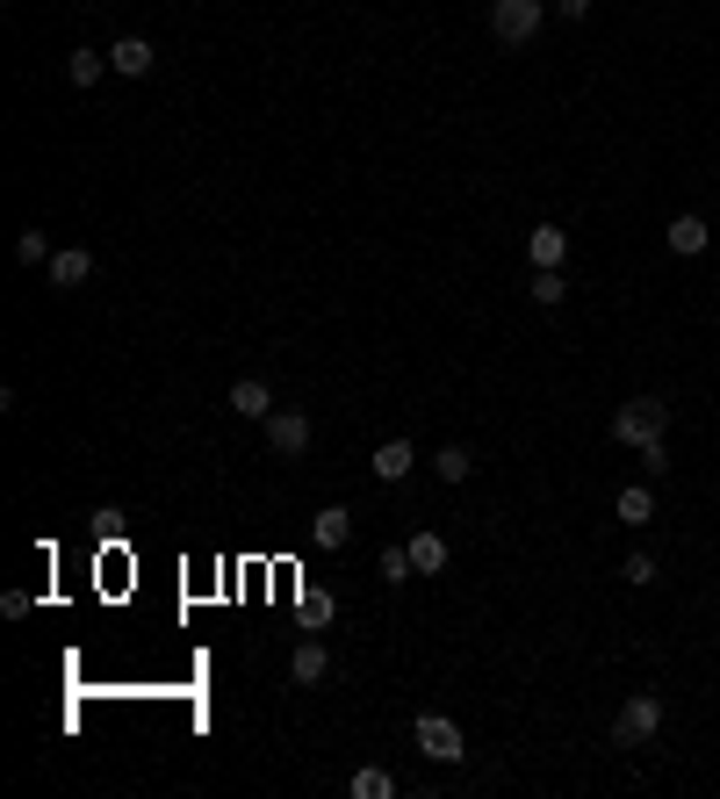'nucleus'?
Segmentation results:
<instances>
[{"label":"nucleus","mask_w":720,"mask_h":799,"mask_svg":"<svg viewBox=\"0 0 720 799\" xmlns=\"http://www.w3.org/2000/svg\"><path fill=\"white\" fill-rule=\"evenodd\" d=\"M346 792H354V799H389V792H396V778L382 771V763H361V771L346 778Z\"/></svg>","instance_id":"17"},{"label":"nucleus","mask_w":720,"mask_h":799,"mask_svg":"<svg viewBox=\"0 0 720 799\" xmlns=\"http://www.w3.org/2000/svg\"><path fill=\"white\" fill-rule=\"evenodd\" d=\"M663 433H670L663 396H634V404L612 411V440H620V447H649V440H663Z\"/></svg>","instance_id":"1"},{"label":"nucleus","mask_w":720,"mask_h":799,"mask_svg":"<svg viewBox=\"0 0 720 799\" xmlns=\"http://www.w3.org/2000/svg\"><path fill=\"white\" fill-rule=\"evenodd\" d=\"M433 475H440V483H469V475H476V454H469V447H440L433 454Z\"/></svg>","instance_id":"19"},{"label":"nucleus","mask_w":720,"mask_h":799,"mask_svg":"<svg viewBox=\"0 0 720 799\" xmlns=\"http://www.w3.org/2000/svg\"><path fill=\"white\" fill-rule=\"evenodd\" d=\"M367 468H375V483H404V475L418 468V447H411V440H382Z\"/></svg>","instance_id":"9"},{"label":"nucleus","mask_w":720,"mask_h":799,"mask_svg":"<svg viewBox=\"0 0 720 799\" xmlns=\"http://www.w3.org/2000/svg\"><path fill=\"white\" fill-rule=\"evenodd\" d=\"M354 541V512L346 504H325V512L310 519V548H346Z\"/></svg>","instance_id":"12"},{"label":"nucleus","mask_w":720,"mask_h":799,"mask_svg":"<svg viewBox=\"0 0 720 799\" xmlns=\"http://www.w3.org/2000/svg\"><path fill=\"white\" fill-rule=\"evenodd\" d=\"M267 447L282 454V461L310 454V418H303V411H274V418H267Z\"/></svg>","instance_id":"5"},{"label":"nucleus","mask_w":720,"mask_h":799,"mask_svg":"<svg viewBox=\"0 0 720 799\" xmlns=\"http://www.w3.org/2000/svg\"><path fill=\"white\" fill-rule=\"evenodd\" d=\"M663 245H670V253H678V259H699V253H707V245H713V224H707V217H670Z\"/></svg>","instance_id":"7"},{"label":"nucleus","mask_w":720,"mask_h":799,"mask_svg":"<svg viewBox=\"0 0 720 799\" xmlns=\"http://www.w3.org/2000/svg\"><path fill=\"white\" fill-rule=\"evenodd\" d=\"M109 66L122 72V80H145V72L159 66V51H151L145 37H116V43H109Z\"/></svg>","instance_id":"10"},{"label":"nucleus","mask_w":720,"mask_h":799,"mask_svg":"<svg viewBox=\"0 0 720 799\" xmlns=\"http://www.w3.org/2000/svg\"><path fill=\"white\" fill-rule=\"evenodd\" d=\"M14 259H22V267H51V238H43V230H22V238H14Z\"/></svg>","instance_id":"21"},{"label":"nucleus","mask_w":720,"mask_h":799,"mask_svg":"<svg viewBox=\"0 0 720 799\" xmlns=\"http://www.w3.org/2000/svg\"><path fill=\"white\" fill-rule=\"evenodd\" d=\"M655 519V490L649 483H620V526H649Z\"/></svg>","instance_id":"16"},{"label":"nucleus","mask_w":720,"mask_h":799,"mask_svg":"<svg viewBox=\"0 0 720 799\" xmlns=\"http://www.w3.org/2000/svg\"><path fill=\"white\" fill-rule=\"evenodd\" d=\"M101 72H116V66H109V58L95 51V43H80V51H66V80H72V87H101Z\"/></svg>","instance_id":"15"},{"label":"nucleus","mask_w":720,"mask_h":799,"mask_svg":"<svg viewBox=\"0 0 720 799\" xmlns=\"http://www.w3.org/2000/svg\"><path fill=\"white\" fill-rule=\"evenodd\" d=\"M655 728H663V699H655V691H634V699L620 706V720H612V742L641 749V742H655Z\"/></svg>","instance_id":"3"},{"label":"nucleus","mask_w":720,"mask_h":799,"mask_svg":"<svg viewBox=\"0 0 720 799\" xmlns=\"http://www.w3.org/2000/svg\"><path fill=\"white\" fill-rule=\"evenodd\" d=\"M382 576H389V583L418 576V570H411V548H382Z\"/></svg>","instance_id":"23"},{"label":"nucleus","mask_w":720,"mask_h":799,"mask_svg":"<svg viewBox=\"0 0 720 799\" xmlns=\"http://www.w3.org/2000/svg\"><path fill=\"white\" fill-rule=\"evenodd\" d=\"M634 454H641V475H649V483H663V475L678 468V461H670V433H663V440H649V447H634Z\"/></svg>","instance_id":"20"},{"label":"nucleus","mask_w":720,"mask_h":799,"mask_svg":"<svg viewBox=\"0 0 720 799\" xmlns=\"http://www.w3.org/2000/svg\"><path fill=\"white\" fill-rule=\"evenodd\" d=\"M87 274H95V253H80V245H66V253H51V288H80Z\"/></svg>","instance_id":"14"},{"label":"nucleus","mask_w":720,"mask_h":799,"mask_svg":"<svg viewBox=\"0 0 720 799\" xmlns=\"http://www.w3.org/2000/svg\"><path fill=\"white\" fill-rule=\"evenodd\" d=\"M526 259L533 267H562V259H570V230L562 224H533L526 230Z\"/></svg>","instance_id":"8"},{"label":"nucleus","mask_w":720,"mask_h":799,"mask_svg":"<svg viewBox=\"0 0 720 799\" xmlns=\"http://www.w3.org/2000/svg\"><path fill=\"white\" fill-rule=\"evenodd\" d=\"M288 678H296V684H325V678H332V649H325V641H296Z\"/></svg>","instance_id":"11"},{"label":"nucleus","mask_w":720,"mask_h":799,"mask_svg":"<svg viewBox=\"0 0 720 799\" xmlns=\"http://www.w3.org/2000/svg\"><path fill=\"white\" fill-rule=\"evenodd\" d=\"M526 296L541 303V310H555L562 296H570V282H562V267H533V282H526Z\"/></svg>","instance_id":"18"},{"label":"nucleus","mask_w":720,"mask_h":799,"mask_svg":"<svg viewBox=\"0 0 720 799\" xmlns=\"http://www.w3.org/2000/svg\"><path fill=\"white\" fill-rule=\"evenodd\" d=\"M224 404L238 411V418H253V425H267L274 418V389L259 375H245V382H231V396H224Z\"/></svg>","instance_id":"6"},{"label":"nucleus","mask_w":720,"mask_h":799,"mask_svg":"<svg viewBox=\"0 0 720 799\" xmlns=\"http://www.w3.org/2000/svg\"><path fill=\"white\" fill-rule=\"evenodd\" d=\"M620 583H634V591H649V583H655V555H627V562H620Z\"/></svg>","instance_id":"22"},{"label":"nucleus","mask_w":720,"mask_h":799,"mask_svg":"<svg viewBox=\"0 0 720 799\" xmlns=\"http://www.w3.org/2000/svg\"><path fill=\"white\" fill-rule=\"evenodd\" d=\"M548 22V0H490V37L497 43H533Z\"/></svg>","instance_id":"2"},{"label":"nucleus","mask_w":720,"mask_h":799,"mask_svg":"<svg viewBox=\"0 0 720 799\" xmlns=\"http://www.w3.org/2000/svg\"><path fill=\"white\" fill-rule=\"evenodd\" d=\"M555 8H562V14H570V22H584V14H591V8H599V0H555Z\"/></svg>","instance_id":"24"},{"label":"nucleus","mask_w":720,"mask_h":799,"mask_svg":"<svg viewBox=\"0 0 720 799\" xmlns=\"http://www.w3.org/2000/svg\"><path fill=\"white\" fill-rule=\"evenodd\" d=\"M411 570H418V576H440V570H447V533H411Z\"/></svg>","instance_id":"13"},{"label":"nucleus","mask_w":720,"mask_h":799,"mask_svg":"<svg viewBox=\"0 0 720 799\" xmlns=\"http://www.w3.org/2000/svg\"><path fill=\"white\" fill-rule=\"evenodd\" d=\"M411 734H418V749H425L433 763H462V757H469L462 728H454L447 713H418V728H411Z\"/></svg>","instance_id":"4"}]
</instances>
